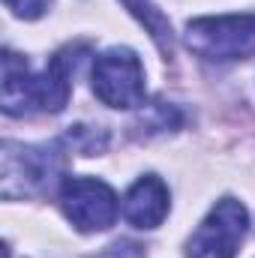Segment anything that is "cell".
I'll list each match as a JSON object with an SVG mask.
<instances>
[{"label":"cell","mask_w":255,"mask_h":258,"mask_svg":"<svg viewBox=\"0 0 255 258\" xmlns=\"http://www.w3.org/2000/svg\"><path fill=\"white\" fill-rule=\"evenodd\" d=\"M249 228V213L237 198H219L186 243V258H234Z\"/></svg>","instance_id":"7a4b0ae2"},{"label":"cell","mask_w":255,"mask_h":258,"mask_svg":"<svg viewBox=\"0 0 255 258\" xmlns=\"http://www.w3.org/2000/svg\"><path fill=\"white\" fill-rule=\"evenodd\" d=\"M60 210L81 234H93V231H105L114 225L120 204L105 180L66 177L60 183Z\"/></svg>","instance_id":"277c9868"},{"label":"cell","mask_w":255,"mask_h":258,"mask_svg":"<svg viewBox=\"0 0 255 258\" xmlns=\"http://www.w3.org/2000/svg\"><path fill=\"white\" fill-rule=\"evenodd\" d=\"M171 210V195L168 186L162 183V177L156 174H144L138 177L129 192L123 195V219L135 228H156L162 225V219Z\"/></svg>","instance_id":"52a82bcc"},{"label":"cell","mask_w":255,"mask_h":258,"mask_svg":"<svg viewBox=\"0 0 255 258\" xmlns=\"http://www.w3.org/2000/svg\"><path fill=\"white\" fill-rule=\"evenodd\" d=\"M63 168V150L57 144H3V192L21 180V192H42Z\"/></svg>","instance_id":"5b68a950"},{"label":"cell","mask_w":255,"mask_h":258,"mask_svg":"<svg viewBox=\"0 0 255 258\" xmlns=\"http://www.w3.org/2000/svg\"><path fill=\"white\" fill-rule=\"evenodd\" d=\"M93 93L108 108H138L144 102V66L132 48H108L93 63Z\"/></svg>","instance_id":"3957f363"},{"label":"cell","mask_w":255,"mask_h":258,"mask_svg":"<svg viewBox=\"0 0 255 258\" xmlns=\"http://www.w3.org/2000/svg\"><path fill=\"white\" fill-rule=\"evenodd\" d=\"M120 3H123L129 12L147 27V33H150V39L156 42V48H159L165 57H171V51H174V36H171V24H168V18H165L150 0H120Z\"/></svg>","instance_id":"9c48e42d"},{"label":"cell","mask_w":255,"mask_h":258,"mask_svg":"<svg viewBox=\"0 0 255 258\" xmlns=\"http://www.w3.org/2000/svg\"><path fill=\"white\" fill-rule=\"evenodd\" d=\"M186 48L213 63H234L255 54V15H207L186 24Z\"/></svg>","instance_id":"6da1fadb"},{"label":"cell","mask_w":255,"mask_h":258,"mask_svg":"<svg viewBox=\"0 0 255 258\" xmlns=\"http://www.w3.org/2000/svg\"><path fill=\"white\" fill-rule=\"evenodd\" d=\"M81 48H63L51 57L39 75H33V111H48L57 114L63 111L72 93V72L81 63L78 57Z\"/></svg>","instance_id":"8992f818"},{"label":"cell","mask_w":255,"mask_h":258,"mask_svg":"<svg viewBox=\"0 0 255 258\" xmlns=\"http://www.w3.org/2000/svg\"><path fill=\"white\" fill-rule=\"evenodd\" d=\"M6 9L15 15V18H24V21H36L48 12V6L54 0H3Z\"/></svg>","instance_id":"30bf717a"},{"label":"cell","mask_w":255,"mask_h":258,"mask_svg":"<svg viewBox=\"0 0 255 258\" xmlns=\"http://www.w3.org/2000/svg\"><path fill=\"white\" fill-rule=\"evenodd\" d=\"M0 105L9 117L33 114V75L27 60L15 51H3V87H0Z\"/></svg>","instance_id":"ba28073f"}]
</instances>
